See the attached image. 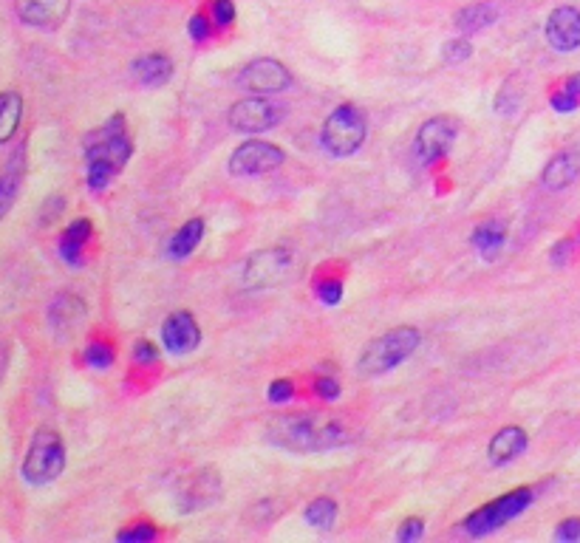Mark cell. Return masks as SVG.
I'll return each mask as SVG.
<instances>
[{"label": "cell", "instance_id": "obj_1", "mask_svg": "<svg viewBox=\"0 0 580 543\" xmlns=\"http://www.w3.org/2000/svg\"><path fill=\"white\" fill-rule=\"evenodd\" d=\"M133 142L125 116L114 114L102 128L85 136V176L91 190H105L131 162Z\"/></svg>", "mask_w": 580, "mask_h": 543}, {"label": "cell", "instance_id": "obj_2", "mask_svg": "<svg viewBox=\"0 0 580 543\" xmlns=\"http://www.w3.org/2000/svg\"><path fill=\"white\" fill-rule=\"evenodd\" d=\"M266 439L281 450H289V453H323V450L346 445L348 430L326 416L298 413V416L275 419L266 428Z\"/></svg>", "mask_w": 580, "mask_h": 543}, {"label": "cell", "instance_id": "obj_3", "mask_svg": "<svg viewBox=\"0 0 580 543\" xmlns=\"http://www.w3.org/2000/svg\"><path fill=\"white\" fill-rule=\"evenodd\" d=\"M419 343H422V334L414 326H397V329L385 331L363 348L357 360V371L363 377H382L408 360L419 348Z\"/></svg>", "mask_w": 580, "mask_h": 543}, {"label": "cell", "instance_id": "obj_4", "mask_svg": "<svg viewBox=\"0 0 580 543\" xmlns=\"http://www.w3.org/2000/svg\"><path fill=\"white\" fill-rule=\"evenodd\" d=\"M66 461L68 456L63 436H60L57 430L40 428L34 430L20 473H23V478H26L32 487H46V484H51V481H57V478L63 476Z\"/></svg>", "mask_w": 580, "mask_h": 543}, {"label": "cell", "instance_id": "obj_5", "mask_svg": "<svg viewBox=\"0 0 580 543\" xmlns=\"http://www.w3.org/2000/svg\"><path fill=\"white\" fill-rule=\"evenodd\" d=\"M365 136H368V119H365V114L357 105L343 102L323 122L320 145L334 159H348V156H354L357 150L363 148Z\"/></svg>", "mask_w": 580, "mask_h": 543}, {"label": "cell", "instance_id": "obj_6", "mask_svg": "<svg viewBox=\"0 0 580 543\" xmlns=\"http://www.w3.org/2000/svg\"><path fill=\"white\" fill-rule=\"evenodd\" d=\"M532 501H535V490H530V487L510 490L507 495L496 498L493 504H484L481 510H476L473 515H467V518H464V529H467V535H473V538H484V535H490V532H496V529H501L504 524H510L513 518H518L521 512L530 507Z\"/></svg>", "mask_w": 580, "mask_h": 543}, {"label": "cell", "instance_id": "obj_7", "mask_svg": "<svg viewBox=\"0 0 580 543\" xmlns=\"http://www.w3.org/2000/svg\"><path fill=\"white\" fill-rule=\"evenodd\" d=\"M295 275V252L286 247L258 249L244 264V286L252 292L275 289Z\"/></svg>", "mask_w": 580, "mask_h": 543}, {"label": "cell", "instance_id": "obj_8", "mask_svg": "<svg viewBox=\"0 0 580 543\" xmlns=\"http://www.w3.org/2000/svg\"><path fill=\"white\" fill-rule=\"evenodd\" d=\"M281 119H283L281 105L272 102V99H266L264 94H261V97L238 99V102L230 108V114H227V122H230L232 131L247 133V136L272 131Z\"/></svg>", "mask_w": 580, "mask_h": 543}, {"label": "cell", "instance_id": "obj_9", "mask_svg": "<svg viewBox=\"0 0 580 543\" xmlns=\"http://www.w3.org/2000/svg\"><path fill=\"white\" fill-rule=\"evenodd\" d=\"M286 162V153L272 142H261V139H247L241 142L238 148L232 150L230 156V173L238 179H247V176H264L272 173Z\"/></svg>", "mask_w": 580, "mask_h": 543}, {"label": "cell", "instance_id": "obj_10", "mask_svg": "<svg viewBox=\"0 0 580 543\" xmlns=\"http://www.w3.org/2000/svg\"><path fill=\"white\" fill-rule=\"evenodd\" d=\"M456 133H459V125H456L450 116H433V119H428V122L416 131L414 139L416 159H419L422 165H433V162L445 159L448 150L453 148V142H456Z\"/></svg>", "mask_w": 580, "mask_h": 543}, {"label": "cell", "instance_id": "obj_11", "mask_svg": "<svg viewBox=\"0 0 580 543\" xmlns=\"http://www.w3.org/2000/svg\"><path fill=\"white\" fill-rule=\"evenodd\" d=\"M238 85H244L247 91H255V94H281L292 85V74L281 60L258 57V60H252V63L241 68Z\"/></svg>", "mask_w": 580, "mask_h": 543}, {"label": "cell", "instance_id": "obj_12", "mask_svg": "<svg viewBox=\"0 0 580 543\" xmlns=\"http://www.w3.org/2000/svg\"><path fill=\"white\" fill-rule=\"evenodd\" d=\"M162 343L170 354L182 357L201 346V329L190 312H173L162 323Z\"/></svg>", "mask_w": 580, "mask_h": 543}, {"label": "cell", "instance_id": "obj_13", "mask_svg": "<svg viewBox=\"0 0 580 543\" xmlns=\"http://www.w3.org/2000/svg\"><path fill=\"white\" fill-rule=\"evenodd\" d=\"M549 46L561 54L580 49V9L578 6H558L547 17Z\"/></svg>", "mask_w": 580, "mask_h": 543}, {"label": "cell", "instance_id": "obj_14", "mask_svg": "<svg viewBox=\"0 0 580 543\" xmlns=\"http://www.w3.org/2000/svg\"><path fill=\"white\" fill-rule=\"evenodd\" d=\"M218 495H221V478L216 476V470H199V473L187 476V481L182 484L179 507L184 512L204 510L213 501H218Z\"/></svg>", "mask_w": 580, "mask_h": 543}, {"label": "cell", "instance_id": "obj_15", "mask_svg": "<svg viewBox=\"0 0 580 543\" xmlns=\"http://www.w3.org/2000/svg\"><path fill=\"white\" fill-rule=\"evenodd\" d=\"M15 12L32 29H57L68 15V0H15Z\"/></svg>", "mask_w": 580, "mask_h": 543}, {"label": "cell", "instance_id": "obj_16", "mask_svg": "<svg viewBox=\"0 0 580 543\" xmlns=\"http://www.w3.org/2000/svg\"><path fill=\"white\" fill-rule=\"evenodd\" d=\"M580 179V148H566L555 153L541 173V184L547 190H566Z\"/></svg>", "mask_w": 580, "mask_h": 543}, {"label": "cell", "instance_id": "obj_17", "mask_svg": "<svg viewBox=\"0 0 580 543\" xmlns=\"http://www.w3.org/2000/svg\"><path fill=\"white\" fill-rule=\"evenodd\" d=\"M23 179H26V148L20 145L0 170V221L15 207L17 196L23 190Z\"/></svg>", "mask_w": 580, "mask_h": 543}, {"label": "cell", "instance_id": "obj_18", "mask_svg": "<svg viewBox=\"0 0 580 543\" xmlns=\"http://www.w3.org/2000/svg\"><path fill=\"white\" fill-rule=\"evenodd\" d=\"M527 447H530L527 430L518 428V425H510V428L498 430L496 436L490 439L487 459H490V464H496V467H504V464H510V461L518 459V456H524Z\"/></svg>", "mask_w": 580, "mask_h": 543}, {"label": "cell", "instance_id": "obj_19", "mask_svg": "<svg viewBox=\"0 0 580 543\" xmlns=\"http://www.w3.org/2000/svg\"><path fill=\"white\" fill-rule=\"evenodd\" d=\"M85 303L77 295H60L49 306V326L54 329L57 337H68L71 331L83 323Z\"/></svg>", "mask_w": 580, "mask_h": 543}, {"label": "cell", "instance_id": "obj_20", "mask_svg": "<svg viewBox=\"0 0 580 543\" xmlns=\"http://www.w3.org/2000/svg\"><path fill=\"white\" fill-rule=\"evenodd\" d=\"M131 74L136 83H142L145 88H162L170 83L173 77V63L167 54H145V57H136L131 63Z\"/></svg>", "mask_w": 580, "mask_h": 543}, {"label": "cell", "instance_id": "obj_21", "mask_svg": "<svg viewBox=\"0 0 580 543\" xmlns=\"http://www.w3.org/2000/svg\"><path fill=\"white\" fill-rule=\"evenodd\" d=\"M94 232V224L88 218H77L66 227V232L60 235V258L66 261L68 266H80L83 264V252L88 238Z\"/></svg>", "mask_w": 580, "mask_h": 543}, {"label": "cell", "instance_id": "obj_22", "mask_svg": "<svg viewBox=\"0 0 580 543\" xmlns=\"http://www.w3.org/2000/svg\"><path fill=\"white\" fill-rule=\"evenodd\" d=\"M496 20H498V9H496V3H490V0L470 3V6L459 9V12H456V17H453L456 29L464 34L484 32V29H490Z\"/></svg>", "mask_w": 580, "mask_h": 543}, {"label": "cell", "instance_id": "obj_23", "mask_svg": "<svg viewBox=\"0 0 580 543\" xmlns=\"http://www.w3.org/2000/svg\"><path fill=\"white\" fill-rule=\"evenodd\" d=\"M204 232H207L204 218H190V221H187L184 227H179V232L170 238V244H167V255H170L173 261H182V258H187V255H193V252L199 249Z\"/></svg>", "mask_w": 580, "mask_h": 543}, {"label": "cell", "instance_id": "obj_24", "mask_svg": "<svg viewBox=\"0 0 580 543\" xmlns=\"http://www.w3.org/2000/svg\"><path fill=\"white\" fill-rule=\"evenodd\" d=\"M23 122V97L17 91H0V145L12 142Z\"/></svg>", "mask_w": 580, "mask_h": 543}, {"label": "cell", "instance_id": "obj_25", "mask_svg": "<svg viewBox=\"0 0 580 543\" xmlns=\"http://www.w3.org/2000/svg\"><path fill=\"white\" fill-rule=\"evenodd\" d=\"M470 241H473V247L479 249L481 255L493 258L507 244V227H504V221H487V224H481V227L473 230Z\"/></svg>", "mask_w": 580, "mask_h": 543}, {"label": "cell", "instance_id": "obj_26", "mask_svg": "<svg viewBox=\"0 0 580 543\" xmlns=\"http://www.w3.org/2000/svg\"><path fill=\"white\" fill-rule=\"evenodd\" d=\"M521 105H524V85L518 83V77L504 80L501 91H498L496 99H493V108H496L501 116H513L521 111Z\"/></svg>", "mask_w": 580, "mask_h": 543}, {"label": "cell", "instance_id": "obj_27", "mask_svg": "<svg viewBox=\"0 0 580 543\" xmlns=\"http://www.w3.org/2000/svg\"><path fill=\"white\" fill-rule=\"evenodd\" d=\"M303 518H306V524L315 529H332L334 521H337V501L334 498H315L306 512H303Z\"/></svg>", "mask_w": 580, "mask_h": 543}, {"label": "cell", "instance_id": "obj_28", "mask_svg": "<svg viewBox=\"0 0 580 543\" xmlns=\"http://www.w3.org/2000/svg\"><path fill=\"white\" fill-rule=\"evenodd\" d=\"M549 105H552L558 114H575L580 108V74H572V77L552 94Z\"/></svg>", "mask_w": 580, "mask_h": 543}, {"label": "cell", "instance_id": "obj_29", "mask_svg": "<svg viewBox=\"0 0 580 543\" xmlns=\"http://www.w3.org/2000/svg\"><path fill=\"white\" fill-rule=\"evenodd\" d=\"M470 54H473V43L464 40V37H459V40H448V43L442 46V60L450 63V66H459L464 60H470Z\"/></svg>", "mask_w": 580, "mask_h": 543}, {"label": "cell", "instance_id": "obj_30", "mask_svg": "<svg viewBox=\"0 0 580 543\" xmlns=\"http://www.w3.org/2000/svg\"><path fill=\"white\" fill-rule=\"evenodd\" d=\"M85 362L91 365V368H111L114 365V348L108 346V343H88L85 348Z\"/></svg>", "mask_w": 580, "mask_h": 543}, {"label": "cell", "instance_id": "obj_31", "mask_svg": "<svg viewBox=\"0 0 580 543\" xmlns=\"http://www.w3.org/2000/svg\"><path fill=\"white\" fill-rule=\"evenodd\" d=\"M156 538H159V529L150 527V524H136V527L122 529V532L116 535V541L122 543H148L156 541Z\"/></svg>", "mask_w": 580, "mask_h": 543}, {"label": "cell", "instance_id": "obj_32", "mask_svg": "<svg viewBox=\"0 0 580 543\" xmlns=\"http://www.w3.org/2000/svg\"><path fill=\"white\" fill-rule=\"evenodd\" d=\"M315 295L326 303V306H337L343 300V283L340 280H320L315 286Z\"/></svg>", "mask_w": 580, "mask_h": 543}, {"label": "cell", "instance_id": "obj_33", "mask_svg": "<svg viewBox=\"0 0 580 543\" xmlns=\"http://www.w3.org/2000/svg\"><path fill=\"white\" fill-rule=\"evenodd\" d=\"M295 396V382L292 379H275L266 391V399L275 402V405H283V402H292Z\"/></svg>", "mask_w": 580, "mask_h": 543}, {"label": "cell", "instance_id": "obj_34", "mask_svg": "<svg viewBox=\"0 0 580 543\" xmlns=\"http://www.w3.org/2000/svg\"><path fill=\"white\" fill-rule=\"evenodd\" d=\"M425 535V521L422 518H405L397 529L399 543H414Z\"/></svg>", "mask_w": 580, "mask_h": 543}, {"label": "cell", "instance_id": "obj_35", "mask_svg": "<svg viewBox=\"0 0 580 543\" xmlns=\"http://www.w3.org/2000/svg\"><path fill=\"white\" fill-rule=\"evenodd\" d=\"M213 20L218 29H230L235 23V3L232 0H213Z\"/></svg>", "mask_w": 580, "mask_h": 543}, {"label": "cell", "instance_id": "obj_36", "mask_svg": "<svg viewBox=\"0 0 580 543\" xmlns=\"http://www.w3.org/2000/svg\"><path fill=\"white\" fill-rule=\"evenodd\" d=\"M555 541L564 543H580V518H566L555 529Z\"/></svg>", "mask_w": 580, "mask_h": 543}, {"label": "cell", "instance_id": "obj_37", "mask_svg": "<svg viewBox=\"0 0 580 543\" xmlns=\"http://www.w3.org/2000/svg\"><path fill=\"white\" fill-rule=\"evenodd\" d=\"M315 394L320 396V399H326V402H334V399L340 396V385H337V379H332V377L315 379Z\"/></svg>", "mask_w": 580, "mask_h": 543}, {"label": "cell", "instance_id": "obj_38", "mask_svg": "<svg viewBox=\"0 0 580 543\" xmlns=\"http://www.w3.org/2000/svg\"><path fill=\"white\" fill-rule=\"evenodd\" d=\"M187 29H190V37H193L196 43L207 40L210 32H213V29H210V20H207L204 15H193V20H190V26H187Z\"/></svg>", "mask_w": 580, "mask_h": 543}, {"label": "cell", "instance_id": "obj_39", "mask_svg": "<svg viewBox=\"0 0 580 543\" xmlns=\"http://www.w3.org/2000/svg\"><path fill=\"white\" fill-rule=\"evenodd\" d=\"M575 252V244L572 241H558L555 247H552V255H549V261L555 266H564L569 261V255Z\"/></svg>", "mask_w": 580, "mask_h": 543}, {"label": "cell", "instance_id": "obj_40", "mask_svg": "<svg viewBox=\"0 0 580 543\" xmlns=\"http://www.w3.org/2000/svg\"><path fill=\"white\" fill-rule=\"evenodd\" d=\"M133 354H136V360L145 362V365H150V362H159V351H156V346H150L148 340H142Z\"/></svg>", "mask_w": 580, "mask_h": 543}]
</instances>
